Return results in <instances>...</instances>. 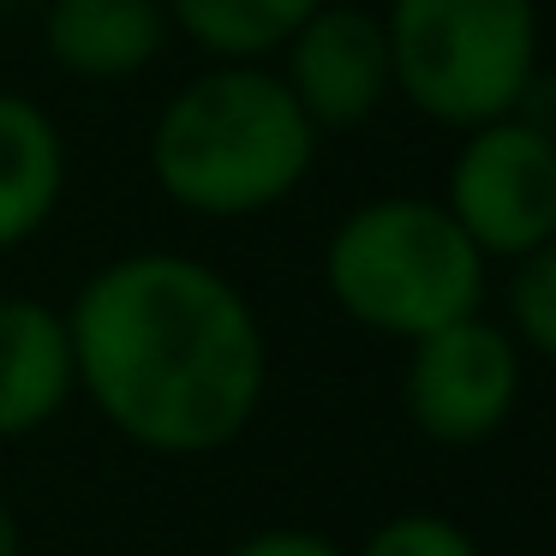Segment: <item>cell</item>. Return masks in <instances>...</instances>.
I'll return each mask as SVG.
<instances>
[{
	"label": "cell",
	"mask_w": 556,
	"mask_h": 556,
	"mask_svg": "<svg viewBox=\"0 0 556 556\" xmlns=\"http://www.w3.org/2000/svg\"><path fill=\"white\" fill-rule=\"evenodd\" d=\"M515 114H520V121H532V126H539V132H544V138H551V144H556V73H544V66H539Z\"/></svg>",
	"instance_id": "cell-15"
},
{
	"label": "cell",
	"mask_w": 556,
	"mask_h": 556,
	"mask_svg": "<svg viewBox=\"0 0 556 556\" xmlns=\"http://www.w3.org/2000/svg\"><path fill=\"white\" fill-rule=\"evenodd\" d=\"M78 395L132 448L198 460L252 431L269 341L252 300L186 252H126L66 305Z\"/></svg>",
	"instance_id": "cell-1"
},
{
	"label": "cell",
	"mask_w": 556,
	"mask_h": 556,
	"mask_svg": "<svg viewBox=\"0 0 556 556\" xmlns=\"http://www.w3.org/2000/svg\"><path fill=\"white\" fill-rule=\"evenodd\" d=\"M443 210L460 222L484 264H515L556 240V144L520 114L460 132Z\"/></svg>",
	"instance_id": "cell-5"
},
{
	"label": "cell",
	"mask_w": 556,
	"mask_h": 556,
	"mask_svg": "<svg viewBox=\"0 0 556 556\" xmlns=\"http://www.w3.org/2000/svg\"><path fill=\"white\" fill-rule=\"evenodd\" d=\"M168 7L162 0H49L42 49L61 73L90 85L138 78L168 49Z\"/></svg>",
	"instance_id": "cell-9"
},
{
	"label": "cell",
	"mask_w": 556,
	"mask_h": 556,
	"mask_svg": "<svg viewBox=\"0 0 556 556\" xmlns=\"http://www.w3.org/2000/svg\"><path fill=\"white\" fill-rule=\"evenodd\" d=\"M407 419L425 443L443 448H479L515 419L520 407V341L508 324H491L484 312H467L455 324L431 329V336L407 341Z\"/></svg>",
	"instance_id": "cell-6"
},
{
	"label": "cell",
	"mask_w": 556,
	"mask_h": 556,
	"mask_svg": "<svg viewBox=\"0 0 556 556\" xmlns=\"http://www.w3.org/2000/svg\"><path fill=\"white\" fill-rule=\"evenodd\" d=\"M359 556H484V551L460 520L437 515V508H407V515H389L359 544Z\"/></svg>",
	"instance_id": "cell-13"
},
{
	"label": "cell",
	"mask_w": 556,
	"mask_h": 556,
	"mask_svg": "<svg viewBox=\"0 0 556 556\" xmlns=\"http://www.w3.org/2000/svg\"><path fill=\"white\" fill-rule=\"evenodd\" d=\"M78 395L66 312L42 300H0V443L37 437Z\"/></svg>",
	"instance_id": "cell-8"
},
{
	"label": "cell",
	"mask_w": 556,
	"mask_h": 556,
	"mask_svg": "<svg viewBox=\"0 0 556 556\" xmlns=\"http://www.w3.org/2000/svg\"><path fill=\"white\" fill-rule=\"evenodd\" d=\"M503 300H508V336L520 341V353L556 359V240L515 257Z\"/></svg>",
	"instance_id": "cell-12"
},
{
	"label": "cell",
	"mask_w": 556,
	"mask_h": 556,
	"mask_svg": "<svg viewBox=\"0 0 556 556\" xmlns=\"http://www.w3.org/2000/svg\"><path fill=\"white\" fill-rule=\"evenodd\" d=\"M228 556H348V551L312 527H264L252 539H240Z\"/></svg>",
	"instance_id": "cell-14"
},
{
	"label": "cell",
	"mask_w": 556,
	"mask_h": 556,
	"mask_svg": "<svg viewBox=\"0 0 556 556\" xmlns=\"http://www.w3.org/2000/svg\"><path fill=\"white\" fill-rule=\"evenodd\" d=\"M484 252L443 198H371L324 240V288L359 329L419 341L484 305Z\"/></svg>",
	"instance_id": "cell-3"
},
{
	"label": "cell",
	"mask_w": 556,
	"mask_h": 556,
	"mask_svg": "<svg viewBox=\"0 0 556 556\" xmlns=\"http://www.w3.org/2000/svg\"><path fill=\"white\" fill-rule=\"evenodd\" d=\"M317 126L264 61H216L162 102L150 126V180L174 210L245 222L288 204L317 168Z\"/></svg>",
	"instance_id": "cell-2"
},
{
	"label": "cell",
	"mask_w": 556,
	"mask_h": 556,
	"mask_svg": "<svg viewBox=\"0 0 556 556\" xmlns=\"http://www.w3.org/2000/svg\"><path fill=\"white\" fill-rule=\"evenodd\" d=\"M395 97L467 132L520 109L539 73V0H389Z\"/></svg>",
	"instance_id": "cell-4"
},
{
	"label": "cell",
	"mask_w": 556,
	"mask_h": 556,
	"mask_svg": "<svg viewBox=\"0 0 556 556\" xmlns=\"http://www.w3.org/2000/svg\"><path fill=\"white\" fill-rule=\"evenodd\" d=\"M0 18H7V0H0Z\"/></svg>",
	"instance_id": "cell-17"
},
{
	"label": "cell",
	"mask_w": 556,
	"mask_h": 556,
	"mask_svg": "<svg viewBox=\"0 0 556 556\" xmlns=\"http://www.w3.org/2000/svg\"><path fill=\"white\" fill-rule=\"evenodd\" d=\"M66 198V138L30 97L0 90V252H18Z\"/></svg>",
	"instance_id": "cell-10"
},
{
	"label": "cell",
	"mask_w": 556,
	"mask_h": 556,
	"mask_svg": "<svg viewBox=\"0 0 556 556\" xmlns=\"http://www.w3.org/2000/svg\"><path fill=\"white\" fill-rule=\"evenodd\" d=\"M18 551H25V527H18L13 503L0 496V556H18Z\"/></svg>",
	"instance_id": "cell-16"
},
{
	"label": "cell",
	"mask_w": 556,
	"mask_h": 556,
	"mask_svg": "<svg viewBox=\"0 0 556 556\" xmlns=\"http://www.w3.org/2000/svg\"><path fill=\"white\" fill-rule=\"evenodd\" d=\"M168 25L210 61H269L324 0H162Z\"/></svg>",
	"instance_id": "cell-11"
},
{
	"label": "cell",
	"mask_w": 556,
	"mask_h": 556,
	"mask_svg": "<svg viewBox=\"0 0 556 556\" xmlns=\"http://www.w3.org/2000/svg\"><path fill=\"white\" fill-rule=\"evenodd\" d=\"M281 85L305 109L317 132H353L395 97L383 13L348 0H324L288 42H281Z\"/></svg>",
	"instance_id": "cell-7"
}]
</instances>
